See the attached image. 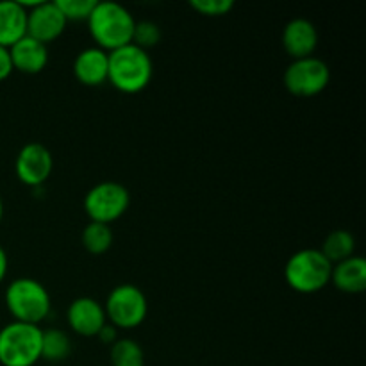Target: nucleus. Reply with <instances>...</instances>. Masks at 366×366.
Here are the masks:
<instances>
[{"mask_svg":"<svg viewBox=\"0 0 366 366\" xmlns=\"http://www.w3.org/2000/svg\"><path fill=\"white\" fill-rule=\"evenodd\" d=\"M86 24L97 46L107 54L132 43L136 20L131 11L120 4L97 2Z\"/></svg>","mask_w":366,"mask_h":366,"instance_id":"nucleus-1","label":"nucleus"},{"mask_svg":"<svg viewBox=\"0 0 366 366\" xmlns=\"http://www.w3.org/2000/svg\"><path fill=\"white\" fill-rule=\"evenodd\" d=\"M154 66L149 52L136 45H125L109 52V74L107 81L125 95L143 92L152 81Z\"/></svg>","mask_w":366,"mask_h":366,"instance_id":"nucleus-2","label":"nucleus"},{"mask_svg":"<svg viewBox=\"0 0 366 366\" xmlns=\"http://www.w3.org/2000/svg\"><path fill=\"white\" fill-rule=\"evenodd\" d=\"M6 306L14 322L39 325V322L49 317L52 300L41 282L31 277H20L7 286Z\"/></svg>","mask_w":366,"mask_h":366,"instance_id":"nucleus-3","label":"nucleus"},{"mask_svg":"<svg viewBox=\"0 0 366 366\" xmlns=\"http://www.w3.org/2000/svg\"><path fill=\"white\" fill-rule=\"evenodd\" d=\"M39 325L11 322L0 329V365L34 366L41 360Z\"/></svg>","mask_w":366,"mask_h":366,"instance_id":"nucleus-4","label":"nucleus"},{"mask_svg":"<svg viewBox=\"0 0 366 366\" xmlns=\"http://www.w3.org/2000/svg\"><path fill=\"white\" fill-rule=\"evenodd\" d=\"M332 264L318 249H302L290 256L285 267V279L295 292L311 295L331 282Z\"/></svg>","mask_w":366,"mask_h":366,"instance_id":"nucleus-5","label":"nucleus"},{"mask_svg":"<svg viewBox=\"0 0 366 366\" xmlns=\"http://www.w3.org/2000/svg\"><path fill=\"white\" fill-rule=\"evenodd\" d=\"M104 311L107 322L117 329H134L147 318L149 302L145 293L138 286L118 285L107 295Z\"/></svg>","mask_w":366,"mask_h":366,"instance_id":"nucleus-6","label":"nucleus"},{"mask_svg":"<svg viewBox=\"0 0 366 366\" xmlns=\"http://www.w3.org/2000/svg\"><path fill=\"white\" fill-rule=\"evenodd\" d=\"M131 204L129 189L120 182L106 181L93 186L84 197V211L89 222L111 225L125 214Z\"/></svg>","mask_w":366,"mask_h":366,"instance_id":"nucleus-7","label":"nucleus"},{"mask_svg":"<svg viewBox=\"0 0 366 366\" xmlns=\"http://www.w3.org/2000/svg\"><path fill=\"white\" fill-rule=\"evenodd\" d=\"M285 86L295 97L320 95L331 81V70L327 63L318 57H304L292 61L285 71Z\"/></svg>","mask_w":366,"mask_h":366,"instance_id":"nucleus-8","label":"nucleus"},{"mask_svg":"<svg viewBox=\"0 0 366 366\" xmlns=\"http://www.w3.org/2000/svg\"><path fill=\"white\" fill-rule=\"evenodd\" d=\"M54 170V157L41 143H27L18 152L14 161V172L20 182L31 188H39L49 181Z\"/></svg>","mask_w":366,"mask_h":366,"instance_id":"nucleus-9","label":"nucleus"},{"mask_svg":"<svg viewBox=\"0 0 366 366\" xmlns=\"http://www.w3.org/2000/svg\"><path fill=\"white\" fill-rule=\"evenodd\" d=\"M66 18L56 2H39L27 11V36L38 39L43 45L56 41L66 29Z\"/></svg>","mask_w":366,"mask_h":366,"instance_id":"nucleus-10","label":"nucleus"},{"mask_svg":"<svg viewBox=\"0 0 366 366\" xmlns=\"http://www.w3.org/2000/svg\"><path fill=\"white\" fill-rule=\"evenodd\" d=\"M68 325L84 338H97L100 329L107 324L106 311L92 297H79L68 307Z\"/></svg>","mask_w":366,"mask_h":366,"instance_id":"nucleus-11","label":"nucleus"},{"mask_svg":"<svg viewBox=\"0 0 366 366\" xmlns=\"http://www.w3.org/2000/svg\"><path fill=\"white\" fill-rule=\"evenodd\" d=\"M318 45V32L310 20L304 18H295L288 21V25L282 31V46L286 54L295 59H304L311 57L317 50Z\"/></svg>","mask_w":366,"mask_h":366,"instance_id":"nucleus-12","label":"nucleus"},{"mask_svg":"<svg viewBox=\"0 0 366 366\" xmlns=\"http://www.w3.org/2000/svg\"><path fill=\"white\" fill-rule=\"evenodd\" d=\"M109 74V54L99 46L84 49L74 61V75L81 84L100 86L107 82Z\"/></svg>","mask_w":366,"mask_h":366,"instance_id":"nucleus-13","label":"nucleus"},{"mask_svg":"<svg viewBox=\"0 0 366 366\" xmlns=\"http://www.w3.org/2000/svg\"><path fill=\"white\" fill-rule=\"evenodd\" d=\"M9 56L14 70L27 75H36L45 70L49 63V49L38 39L24 36L20 41L9 46Z\"/></svg>","mask_w":366,"mask_h":366,"instance_id":"nucleus-14","label":"nucleus"},{"mask_svg":"<svg viewBox=\"0 0 366 366\" xmlns=\"http://www.w3.org/2000/svg\"><path fill=\"white\" fill-rule=\"evenodd\" d=\"M27 36V11L16 0L0 2V45L9 49Z\"/></svg>","mask_w":366,"mask_h":366,"instance_id":"nucleus-15","label":"nucleus"},{"mask_svg":"<svg viewBox=\"0 0 366 366\" xmlns=\"http://www.w3.org/2000/svg\"><path fill=\"white\" fill-rule=\"evenodd\" d=\"M331 282L343 293H363L366 290V261L360 256H352L332 264Z\"/></svg>","mask_w":366,"mask_h":366,"instance_id":"nucleus-16","label":"nucleus"},{"mask_svg":"<svg viewBox=\"0 0 366 366\" xmlns=\"http://www.w3.org/2000/svg\"><path fill=\"white\" fill-rule=\"evenodd\" d=\"M354 249H356V239L349 231H332L327 238L322 243V254L325 259L331 264H338L342 261L349 259L354 256Z\"/></svg>","mask_w":366,"mask_h":366,"instance_id":"nucleus-17","label":"nucleus"},{"mask_svg":"<svg viewBox=\"0 0 366 366\" xmlns=\"http://www.w3.org/2000/svg\"><path fill=\"white\" fill-rule=\"evenodd\" d=\"M71 352V342L61 329H49L41 332V360L59 363Z\"/></svg>","mask_w":366,"mask_h":366,"instance_id":"nucleus-18","label":"nucleus"},{"mask_svg":"<svg viewBox=\"0 0 366 366\" xmlns=\"http://www.w3.org/2000/svg\"><path fill=\"white\" fill-rule=\"evenodd\" d=\"M81 242L84 249L93 256H100L106 254L113 245V231L109 225L97 224V222H89L84 229H82Z\"/></svg>","mask_w":366,"mask_h":366,"instance_id":"nucleus-19","label":"nucleus"},{"mask_svg":"<svg viewBox=\"0 0 366 366\" xmlns=\"http://www.w3.org/2000/svg\"><path fill=\"white\" fill-rule=\"evenodd\" d=\"M111 365L113 366H145L143 349L129 338H118L111 345Z\"/></svg>","mask_w":366,"mask_h":366,"instance_id":"nucleus-20","label":"nucleus"},{"mask_svg":"<svg viewBox=\"0 0 366 366\" xmlns=\"http://www.w3.org/2000/svg\"><path fill=\"white\" fill-rule=\"evenodd\" d=\"M161 41V29L157 24L149 20L136 21L134 32H132V45L139 46L142 50L149 52V49L156 46Z\"/></svg>","mask_w":366,"mask_h":366,"instance_id":"nucleus-21","label":"nucleus"},{"mask_svg":"<svg viewBox=\"0 0 366 366\" xmlns=\"http://www.w3.org/2000/svg\"><path fill=\"white\" fill-rule=\"evenodd\" d=\"M56 6L59 7L66 21H88L97 0H57Z\"/></svg>","mask_w":366,"mask_h":366,"instance_id":"nucleus-22","label":"nucleus"},{"mask_svg":"<svg viewBox=\"0 0 366 366\" xmlns=\"http://www.w3.org/2000/svg\"><path fill=\"white\" fill-rule=\"evenodd\" d=\"M189 7L202 14V16L217 18L231 13L234 2L232 0H192Z\"/></svg>","mask_w":366,"mask_h":366,"instance_id":"nucleus-23","label":"nucleus"},{"mask_svg":"<svg viewBox=\"0 0 366 366\" xmlns=\"http://www.w3.org/2000/svg\"><path fill=\"white\" fill-rule=\"evenodd\" d=\"M14 71L13 61H11L9 49L0 45V81H6L11 74Z\"/></svg>","mask_w":366,"mask_h":366,"instance_id":"nucleus-24","label":"nucleus"},{"mask_svg":"<svg viewBox=\"0 0 366 366\" xmlns=\"http://www.w3.org/2000/svg\"><path fill=\"white\" fill-rule=\"evenodd\" d=\"M97 338H99L102 343H106V345H113V343L118 340V329L107 322V324L100 329V332L97 335Z\"/></svg>","mask_w":366,"mask_h":366,"instance_id":"nucleus-25","label":"nucleus"},{"mask_svg":"<svg viewBox=\"0 0 366 366\" xmlns=\"http://www.w3.org/2000/svg\"><path fill=\"white\" fill-rule=\"evenodd\" d=\"M7 268H9V259H7L6 250H4L2 247H0V282H2L4 279H6Z\"/></svg>","mask_w":366,"mask_h":366,"instance_id":"nucleus-26","label":"nucleus"},{"mask_svg":"<svg viewBox=\"0 0 366 366\" xmlns=\"http://www.w3.org/2000/svg\"><path fill=\"white\" fill-rule=\"evenodd\" d=\"M2 214H4V202H2V197H0V220H2Z\"/></svg>","mask_w":366,"mask_h":366,"instance_id":"nucleus-27","label":"nucleus"}]
</instances>
